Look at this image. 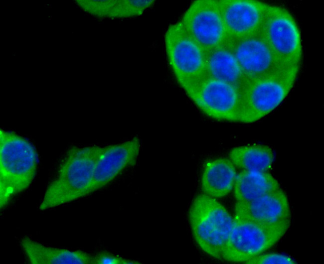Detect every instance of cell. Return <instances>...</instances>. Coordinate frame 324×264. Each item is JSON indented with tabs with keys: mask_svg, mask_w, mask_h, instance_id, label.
<instances>
[{
	"mask_svg": "<svg viewBox=\"0 0 324 264\" xmlns=\"http://www.w3.org/2000/svg\"><path fill=\"white\" fill-rule=\"evenodd\" d=\"M104 147H71L62 158L56 176L47 186L39 209L44 211L86 196Z\"/></svg>",
	"mask_w": 324,
	"mask_h": 264,
	"instance_id": "obj_1",
	"label": "cell"
},
{
	"mask_svg": "<svg viewBox=\"0 0 324 264\" xmlns=\"http://www.w3.org/2000/svg\"><path fill=\"white\" fill-rule=\"evenodd\" d=\"M38 155L26 138L0 130V207L26 190L36 173Z\"/></svg>",
	"mask_w": 324,
	"mask_h": 264,
	"instance_id": "obj_2",
	"label": "cell"
},
{
	"mask_svg": "<svg viewBox=\"0 0 324 264\" xmlns=\"http://www.w3.org/2000/svg\"><path fill=\"white\" fill-rule=\"evenodd\" d=\"M300 66L250 80L241 90L239 122L252 123L276 109L293 89Z\"/></svg>",
	"mask_w": 324,
	"mask_h": 264,
	"instance_id": "obj_3",
	"label": "cell"
},
{
	"mask_svg": "<svg viewBox=\"0 0 324 264\" xmlns=\"http://www.w3.org/2000/svg\"><path fill=\"white\" fill-rule=\"evenodd\" d=\"M188 217L198 246L209 256L222 259L233 223L225 207L215 198L200 194L193 200Z\"/></svg>",
	"mask_w": 324,
	"mask_h": 264,
	"instance_id": "obj_4",
	"label": "cell"
},
{
	"mask_svg": "<svg viewBox=\"0 0 324 264\" xmlns=\"http://www.w3.org/2000/svg\"><path fill=\"white\" fill-rule=\"evenodd\" d=\"M164 44L171 71L186 93L204 78L205 52L186 31L180 20L167 27Z\"/></svg>",
	"mask_w": 324,
	"mask_h": 264,
	"instance_id": "obj_5",
	"label": "cell"
},
{
	"mask_svg": "<svg viewBox=\"0 0 324 264\" xmlns=\"http://www.w3.org/2000/svg\"><path fill=\"white\" fill-rule=\"evenodd\" d=\"M291 221L267 224L235 215L231 231L222 259L245 263L275 245L287 232Z\"/></svg>",
	"mask_w": 324,
	"mask_h": 264,
	"instance_id": "obj_6",
	"label": "cell"
},
{
	"mask_svg": "<svg viewBox=\"0 0 324 264\" xmlns=\"http://www.w3.org/2000/svg\"><path fill=\"white\" fill-rule=\"evenodd\" d=\"M260 31L282 60L291 66H300L301 35L294 17L287 9L269 4Z\"/></svg>",
	"mask_w": 324,
	"mask_h": 264,
	"instance_id": "obj_7",
	"label": "cell"
},
{
	"mask_svg": "<svg viewBox=\"0 0 324 264\" xmlns=\"http://www.w3.org/2000/svg\"><path fill=\"white\" fill-rule=\"evenodd\" d=\"M186 94L209 117L239 122L241 91L236 86L217 79L204 78Z\"/></svg>",
	"mask_w": 324,
	"mask_h": 264,
	"instance_id": "obj_8",
	"label": "cell"
},
{
	"mask_svg": "<svg viewBox=\"0 0 324 264\" xmlns=\"http://www.w3.org/2000/svg\"><path fill=\"white\" fill-rule=\"evenodd\" d=\"M180 20L205 52L225 44L229 38L216 0L192 1Z\"/></svg>",
	"mask_w": 324,
	"mask_h": 264,
	"instance_id": "obj_9",
	"label": "cell"
},
{
	"mask_svg": "<svg viewBox=\"0 0 324 264\" xmlns=\"http://www.w3.org/2000/svg\"><path fill=\"white\" fill-rule=\"evenodd\" d=\"M226 45L250 79L293 67L273 50L261 31L239 38H229Z\"/></svg>",
	"mask_w": 324,
	"mask_h": 264,
	"instance_id": "obj_10",
	"label": "cell"
},
{
	"mask_svg": "<svg viewBox=\"0 0 324 264\" xmlns=\"http://www.w3.org/2000/svg\"><path fill=\"white\" fill-rule=\"evenodd\" d=\"M141 147V141L138 136L104 146L96 165L87 195L105 187L126 169L134 166Z\"/></svg>",
	"mask_w": 324,
	"mask_h": 264,
	"instance_id": "obj_11",
	"label": "cell"
},
{
	"mask_svg": "<svg viewBox=\"0 0 324 264\" xmlns=\"http://www.w3.org/2000/svg\"><path fill=\"white\" fill-rule=\"evenodd\" d=\"M216 2L229 38H242L259 31L269 5L252 0H218Z\"/></svg>",
	"mask_w": 324,
	"mask_h": 264,
	"instance_id": "obj_12",
	"label": "cell"
},
{
	"mask_svg": "<svg viewBox=\"0 0 324 264\" xmlns=\"http://www.w3.org/2000/svg\"><path fill=\"white\" fill-rule=\"evenodd\" d=\"M235 215L263 224H274L291 221L288 198L280 188L247 202H237Z\"/></svg>",
	"mask_w": 324,
	"mask_h": 264,
	"instance_id": "obj_13",
	"label": "cell"
},
{
	"mask_svg": "<svg viewBox=\"0 0 324 264\" xmlns=\"http://www.w3.org/2000/svg\"><path fill=\"white\" fill-rule=\"evenodd\" d=\"M205 52L204 78H213L228 83L241 91L250 80L226 43Z\"/></svg>",
	"mask_w": 324,
	"mask_h": 264,
	"instance_id": "obj_14",
	"label": "cell"
},
{
	"mask_svg": "<svg viewBox=\"0 0 324 264\" xmlns=\"http://www.w3.org/2000/svg\"><path fill=\"white\" fill-rule=\"evenodd\" d=\"M20 245L30 264H93V255L82 251L45 246L28 237H23Z\"/></svg>",
	"mask_w": 324,
	"mask_h": 264,
	"instance_id": "obj_15",
	"label": "cell"
},
{
	"mask_svg": "<svg viewBox=\"0 0 324 264\" xmlns=\"http://www.w3.org/2000/svg\"><path fill=\"white\" fill-rule=\"evenodd\" d=\"M236 167L226 158H217L207 162L201 179L204 194L214 198L228 195L233 188L237 175Z\"/></svg>",
	"mask_w": 324,
	"mask_h": 264,
	"instance_id": "obj_16",
	"label": "cell"
},
{
	"mask_svg": "<svg viewBox=\"0 0 324 264\" xmlns=\"http://www.w3.org/2000/svg\"><path fill=\"white\" fill-rule=\"evenodd\" d=\"M280 188L268 171L242 170L237 174L233 189L237 202H247Z\"/></svg>",
	"mask_w": 324,
	"mask_h": 264,
	"instance_id": "obj_17",
	"label": "cell"
},
{
	"mask_svg": "<svg viewBox=\"0 0 324 264\" xmlns=\"http://www.w3.org/2000/svg\"><path fill=\"white\" fill-rule=\"evenodd\" d=\"M153 0L79 1V5L95 15L112 18H131L139 16L155 3Z\"/></svg>",
	"mask_w": 324,
	"mask_h": 264,
	"instance_id": "obj_18",
	"label": "cell"
},
{
	"mask_svg": "<svg viewBox=\"0 0 324 264\" xmlns=\"http://www.w3.org/2000/svg\"><path fill=\"white\" fill-rule=\"evenodd\" d=\"M229 159L242 170L268 171L273 164L274 153L269 146L250 144L232 148Z\"/></svg>",
	"mask_w": 324,
	"mask_h": 264,
	"instance_id": "obj_19",
	"label": "cell"
},
{
	"mask_svg": "<svg viewBox=\"0 0 324 264\" xmlns=\"http://www.w3.org/2000/svg\"><path fill=\"white\" fill-rule=\"evenodd\" d=\"M246 264H295L297 262L291 257L281 254L270 253L260 254L245 262Z\"/></svg>",
	"mask_w": 324,
	"mask_h": 264,
	"instance_id": "obj_20",
	"label": "cell"
},
{
	"mask_svg": "<svg viewBox=\"0 0 324 264\" xmlns=\"http://www.w3.org/2000/svg\"><path fill=\"white\" fill-rule=\"evenodd\" d=\"M138 261L126 259L107 251H101L93 256V264H138Z\"/></svg>",
	"mask_w": 324,
	"mask_h": 264,
	"instance_id": "obj_21",
	"label": "cell"
}]
</instances>
